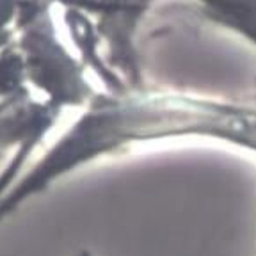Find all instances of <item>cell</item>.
<instances>
[{"label": "cell", "mask_w": 256, "mask_h": 256, "mask_svg": "<svg viewBox=\"0 0 256 256\" xmlns=\"http://www.w3.org/2000/svg\"><path fill=\"white\" fill-rule=\"evenodd\" d=\"M60 11L82 12L94 24L108 66L130 89L146 86L137 38L158 0H46Z\"/></svg>", "instance_id": "obj_3"}, {"label": "cell", "mask_w": 256, "mask_h": 256, "mask_svg": "<svg viewBox=\"0 0 256 256\" xmlns=\"http://www.w3.org/2000/svg\"><path fill=\"white\" fill-rule=\"evenodd\" d=\"M203 18L256 48V0H187Z\"/></svg>", "instance_id": "obj_6"}, {"label": "cell", "mask_w": 256, "mask_h": 256, "mask_svg": "<svg viewBox=\"0 0 256 256\" xmlns=\"http://www.w3.org/2000/svg\"><path fill=\"white\" fill-rule=\"evenodd\" d=\"M16 102H18V100H16ZM11 104H14V102H11ZM11 104H0V110H2V108H6L8 105H11Z\"/></svg>", "instance_id": "obj_10"}, {"label": "cell", "mask_w": 256, "mask_h": 256, "mask_svg": "<svg viewBox=\"0 0 256 256\" xmlns=\"http://www.w3.org/2000/svg\"><path fill=\"white\" fill-rule=\"evenodd\" d=\"M54 6L46 0H20L16 16V48L27 86L34 96L64 114L82 110L98 92L73 48L64 43Z\"/></svg>", "instance_id": "obj_2"}, {"label": "cell", "mask_w": 256, "mask_h": 256, "mask_svg": "<svg viewBox=\"0 0 256 256\" xmlns=\"http://www.w3.org/2000/svg\"><path fill=\"white\" fill-rule=\"evenodd\" d=\"M252 104H256V80H254V100H252Z\"/></svg>", "instance_id": "obj_11"}, {"label": "cell", "mask_w": 256, "mask_h": 256, "mask_svg": "<svg viewBox=\"0 0 256 256\" xmlns=\"http://www.w3.org/2000/svg\"><path fill=\"white\" fill-rule=\"evenodd\" d=\"M62 22L66 30H68L73 52L76 54L80 62L84 64L88 73H92L96 80L100 82L98 88L107 92H121L130 89L120 78V75L108 66L104 54L102 38L96 30L94 24L89 20L88 16H84L82 12L64 9Z\"/></svg>", "instance_id": "obj_4"}, {"label": "cell", "mask_w": 256, "mask_h": 256, "mask_svg": "<svg viewBox=\"0 0 256 256\" xmlns=\"http://www.w3.org/2000/svg\"><path fill=\"white\" fill-rule=\"evenodd\" d=\"M46 137V118L30 102H16L0 110V155L38 150Z\"/></svg>", "instance_id": "obj_5"}, {"label": "cell", "mask_w": 256, "mask_h": 256, "mask_svg": "<svg viewBox=\"0 0 256 256\" xmlns=\"http://www.w3.org/2000/svg\"><path fill=\"white\" fill-rule=\"evenodd\" d=\"M204 140L256 155V104L176 89L107 92L91 102L0 198V226L78 169L137 146Z\"/></svg>", "instance_id": "obj_1"}, {"label": "cell", "mask_w": 256, "mask_h": 256, "mask_svg": "<svg viewBox=\"0 0 256 256\" xmlns=\"http://www.w3.org/2000/svg\"><path fill=\"white\" fill-rule=\"evenodd\" d=\"M76 256H94V254H92V252H89L88 249H84V251H80Z\"/></svg>", "instance_id": "obj_9"}, {"label": "cell", "mask_w": 256, "mask_h": 256, "mask_svg": "<svg viewBox=\"0 0 256 256\" xmlns=\"http://www.w3.org/2000/svg\"><path fill=\"white\" fill-rule=\"evenodd\" d=\"M32 94L16 43L0 50V104H11Z\"/></svg>", "instance_id": "obj_7"}, {"label": "cell", "mask_w": 256, "mask_h": 256, "mask_svg": "<svg viewBox=\"0 0 256 256\" xmlns=\"http://www.w3.org/2000/svg\"><path fill=\"white\" fill-rule=\"evenodd\" d=\"M20 0H0V50L11 46L16 40V16Z\"/></svg>", "instance_id": "obj_8"}]
</instances>
